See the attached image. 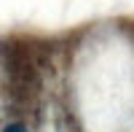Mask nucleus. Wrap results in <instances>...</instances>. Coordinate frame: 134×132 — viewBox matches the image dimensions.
I'll return each mask as SVG.
<instances>
[{"label":"nucleus","instance_id":"f257e3e1","mask_svg":"<svg viewBox=\"0 0 134 132\" xmlns=\"http://www.w3.org/2000/svg\"><path fill=\"white\" fill-rule=\"evenodd\" d=\"M3 132H27V129L21 127V124H8V127H5Z\"/></svg>","mask_w":134,"mask_h":132}]
</instances>
